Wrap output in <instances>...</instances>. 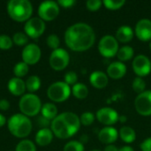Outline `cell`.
Returning a JSON list of instances; mask_svg holds the SVG:
<instances>
[{
	"mask_svg": "<svg viewBox=\"0 0 151 151\" xmlns=\"http://www.w3.org/2000/svg\"><path fill=\"white\" fill-rule=\"evenodd\" d=\"M96 34L86 23H76L65 32V42L73 51L82 52L89 50L95 43Z\"/></svg>",
	"mask_w": 151,
	"mask_h": 151,
	"instance_id": "obj_1",
	"label": "cell"
},
{
	"mask_svg": "<svg viewBox=\"0 0 151 151\" xmlns=\"http://www.w3.org/2000/svg\"><path fill=\"white\" fill-rule=\"evenodd\" d=\"M81 121L79 117L71 111H65L58 115L50 124L53 134L62 140L74 135L80 129Z\"/></svg>",
	"mask_w": 151,
	"mask_h": 151,
	"instance_id": "obj_2",
	"label": "cell"
},
{
	"mask_svg": "<svg viewBox=\"0 0 151 151\" xmlns=\"http://www.w3.org/2000/svg\"><path fill=\"white\" fill-rule=\"evenodd\" d=\"M9 132L16 138L25 139L27 137L33 128V124L30 119L22 113H17L10 117L7 120Z\"/></svg>",
	"mask_w": 151,
	"mask_h": 151,
	"instance_id": "obj_3",
	"label": "cell"
},
{
	"mask_svg": "<svg viewBox=\"0 0 151 151\" xmlns=\"http://www.w3.org/2000/svg\"><path fill=\"white\" fill-rule=\"evenodd\" d=\"M6 10L10 18L17 22L27 21L33 14V5L28 0H11Z\"/></svg>",
	"mask_w": 151,
	"mask_h": 151,
	"instance_id": "obj_4",
	"label": "cell"
},
{
	"mask_svg": "<svg viewBox=\"0 0 151 151\" xmlns=\"http://www.w3.org/2000/svg\"><path fill=\"white\" fill-rule=\"evenodd\" d=\"M42 102L35 94L27 93L22 96L19 102V108L20 112L30 118L38 115L42 110Z\"/></svg>",
	"mask_w": 151,
	"mask_h": 151,
	"instance_id": "obj_5",
	"label": "cell"
},
{
	"mask_svg": "<svg viewBox=\"0 0 151 151\" xmlns=\"http://www.w3.org/2000/svg\"><path fill=\"white\" fill-rule=\"evenodd\" d=\"M72 93L69 85L65 81H56L52 83L47 89V96L52 102L62 103L66 101Z\"/></svg>",
	"mask_w": 151,
	"mask_h": 151,
	"instance_id": "obj_6",
	"label": "cell"
},
{
	"mask_svg": "<svg viewBox=\"0 0 151 151\" xmlns=\"http://www.w3.org/2000/svg\"><path fill=\"white\" fill-rule=\"evenodd\" d=\"M119 49V42L113 35H106L99 41L98 50L104 58H113L117 55Z\"/></svg>",
	"mask_w": 151,
	"mask_h": 151,
	"instance_id": "obj_7",
	"label": "cell"
},
{
	"mask_svg": "<svg viewBox=\"0 0 151 151\" xmlns=\"http://www.w3.org/2000/svg\"><path fill=\"white\" fill-rule=\"evenodd\" d=\"M70 62L69 53L62 48H58L54 50L49 59V63L50 67L55 71H62L67 67Z\"/></svg>",
	"mask_w": 151,
	"mask_h": 151,
	"instance_id": "obj_8",
	"label": "cell"
},
{
	"mask_svg": "<svg viewBox=\"0 0 151 151\" xmlns=\"http://www.w3.org/2000/svg\"><path fill=\"white\" fill-rule=\"evenodd\" d=\"M59 5L55 1H44L39 4L38 17L43 21L54 20L59 14Z\"/></svg>",
	"mask_w": 151,
	"mask_h": 151,
	"instance_id": "obj_9",
	"label": "cell"
},
{
	"mask_svg": "<svg viewBox=\"0 0 151 151\" xmlns=\"http://www.w3.org/2000/svg\"><path fill=\"white\" fill-rule=\"evenodd\" d=\"M46 25L45 22L39 17L30 18L27 21L25 22L24 31L28 38L37 39L39 38L45 31Z\"/></svg>",
	"mask_w": 151,
	"mask_h": 151,
	"instance_id": "obj_10",
	"label": "cell"
},
{
	"mask_svg": "<svg viewBox=\"0 0 151 151\" xmlns=\"http://www.w3.org/2000/svg\"><path fill=\"white\" fill-rule=\"evenodd\" d=\"M134 107L142 116H151V91L145 90L144 92L137 95L134 100Z\"/></svg>",
	"mask_w": 151,
	"mask_h": 151,
	"instance_id": "obj_11",
	"label": "cell"
},
{
	"mask_svg": "<svg viewBox=\"0 0 151 151\" xmlns=\"http://www.w3.org/2000/svg\"><path fill=\"white\" fill-rule=\"evenodd\" d=\"M41 49L35 43H27L21 52L22 61L28 65H34L37 64L41 58Z\"/></svg>",
	"mask_w": 151,
	"mask_h": 151,
	"instance_id": "obj_12",
	"label": "cell"
},
{
	"mask_svg": "<svg viewBox=\"0 0 151 151\" xmlns=\"http://www.w3.org/2000/svg\"><path fill=\"white\" fill-rule=\"evenodd\" d=\"M133 70L138 77H144L151 72V62L145 55H138L133 60Z\"/></svg>",
	"mask_w": 151,
	"mask_h": 151,
	"instance_id": "obj_13",
	"label": "cell"
},
{
	"mask_svg": "<svg viewBox=\"0 0 151 151\" xmlns=\"http://www.w3.org/2000/svg\"><path fill=\"white\" fill-rule=\"evenodd\" d=\"M119 113L112 108L104 107L97 111L96 112V119L97 120L105 125V126H112L119 121Z\"/></svg>",
	"mask_w": 151,
	"mask_h": 151,
	"instance_id": "obj_14",
	"label": "cell"
},
{
	"mask_svg": "<svg viewBox=\"0 0 151 151\" xmlns=\"http://www.w3.org/2000/svg\"><path fill=\"white\" fill-rule=\"evenodd\" d=\"M134 33L137 38L142 42H149L151 40V20L149 19H140L136 26Z\"/></svg>",
	"mask_w": 151,
	"mask_h": 151,
	"instance_id": "obj_15",
	"label": "cell"
},
{
	"mask_svg": "<svg viewBox=\"0 0 151 151\" xmlns=\"http://www.w3.org/2000/svg\"><path fill=\"white\" fill-rule=\"evenodd\" d=\"M119 137V132L116 128L111 127H106L101 129L98 133V140L104 144L111 145L117 141Z\"/></svg>",
	"mask_w": 151,
	"mask_h": 151,
	"instance_id": "obj_16",
	"label": "cell"
},
{
	"mask_svg": "<svg viewBox=\"0 0 151 151\" xmlns=\"http://www.w3.org/2000/svg\"><path fill=\"white\" fill-rule=\"evenodd\" d=\"M127 73V66L120 61L112 62L107 67V75L113 80H119Z\"/></svg>",
	"mask_w": 151,
	"mask_h": 151,
	"instance_id": "obj_17",
	"label": "cell"
},
{
	"mask_svg": "<svg viewBox=\"0 0 151 151\" xmlns=\"http://www.w3.org/2000/svg\"><path fill=\"white\" fill-rule=\"evenodd\" d=\"M8 90L9 92L15 96H22L25 95V92L27 90L26 88V83L25 81L20 79V78H12L9 81H8Z\"/></svg>",
	"mask_w": 151,
	"mask_h": 151,
	"instance_id": "obj_18",
	"label": "cell"
},
{
	"mask_svg": "<svg viewBox=\"0 0 151 151\" xmlns=\"http://www.w3.org/2000/svg\"><path fill=\"white\" fill-rule=\"evenodd\" d=\"M53 133L50 128H41L35 134V143L41 147L48 146L53 141Z\"/></svg>",
	"mask_w": 151,
	"mask_h": 151,
	"instance_id": "obj_19",
	"label": "cell"
},
{
	"mask_svg": "<svg viewBox=\"0 0 151 151\" xmlns=\"http://www.w3.org/2000/svg\"><path fill=\"white\" fill-rule=\"evenodd\" d=\"M89 81H90V84L94 88L102 89V88H104L108 85L109 78H108V75L105 74L104 73L100 72V71H96L90 74Z\"/></svg>",
	"mask_w": 151,
	"mask_h": 151,
	"instance_id": "obj_20",
	"label": "cell"
},
{
	"mask_svg": "<svg viewBox=\"0 0 151 151\" xmlns=\"http://www.w3.org/2000/svg\"><path fill=\"white\" fill-rule=\"evenodd\" d=\"M134 37V31L129 26H121L116 32V39L119 42L127 43Z\"/></svg>",
	"mask_w": 151,
	"mask_h": 151,
	"instance_id": "obj_21",
	"label": "cell"
},
{
	"mask_svg": "<svg viewBox=\"0 0 151 151\" xmlns=\"http://www.w3.org/2000/svg\"><path fill=\"white\" fill-rule=\"evenodd\" d=\"M41 113L42 117L52 121L58 116V108L52 103H46L42 106Z\"/></svg>",
	"mask_w": 151,
	"mask_h": 151,
	"instance_id": "obj_22",
	"label": "cell"
},
{
	"mask_svg": "<svg viewBox=\"0 0 151 151\" xmlns=\"http://www.w3.org/2000/svg\"><path fill=\"white\" fill-rule=\"evenodd\" d=\"M119 137L126 143H133L136 139L135 131L130 127H123L119 133Z\"/></svg>",
	"mask_w": 151,
	"mask_h": 151,
	"instance_id": "obj_23",
	"label": "cell"
},
{
	"mask_svg": "<svg viewBox=\"0 0 151 151\" xmlns=\"http://www.w3.org/2000/svg\"><path fill=\"white\" fill-rule=\"evenodd\" d=\"M134 55V49L131 46L125 45L119 49L118 53H117V58H119V60L120 62L123 63L125 61H128V60L132 59Z\"/></svg>",
	"mask_w": 151,
	"mask_h": 151,
	"instance_id": "obj_24",
	"label": "cell"
},
{
	"mask_svg": "<svg viewBox=\"0 0 151 151\" xmlns=\"http://www.w3.org/2000/svg\"><path fill=\"white\" fill-rule=\"evenodd\" d=\"M72 94L77 99H85L88 95V88L84 83H76L72 88Z\"/></svg>",
	"mask_w": 151,
	"mask_h": 151,
	"instance_id": "obj_25",
	"label": "cell"
},
{
	"mask_svg": "<svg viewBox=\"0 0 151 151\" xmlns=\"http://www.w3.org/2000/svg\"><path fill=\"white\" fill-rule=\"evenodd\" d=\"M25 83H26V88H27V90L29 93L34 94L41 87V79L37 75H32V76H30V77H28L27 79V81H25Z\"/></svg>",
	"mask_w": 151,
	"mask_h": 151,
	"instance_id": "obj_26",
	"label": "cell"
},
{
	"mask_svg": "<svg viewBox=\"0 0 151 151\" xmlns=\"http://www.w3.org/2000/svg\"><path fill=\"white\" fill-rule=\"evenodd\" d=\"M28 71H29V65L24 63L23 61L17 63L13 67V73L15 77L20 78V79L26 76L28 73Z\"/></svg>",
	"mask_w": 151,
	"mask_h": 151,
	"instance_id": "obj_27",
	"label": "cell"
},
{
	"mask_svg": "<svg viewBox=\"0 0 151 151\" xmlns=\"http://www.w3.org/2000/svg\"><path fill=\"white\" fill-rule=\"evenodd\" d=\"M15 151H36V147L32 141L23 139L17 144Z\"/></svg>",
	"mask_w": 151,
	"mask_h": 151,
	"instance_id": "obj_28",
	"label": "cell"
},
{
	"mask_svg": "<svg viewBox=\"0 0 151 151\" xmlns=\"http://www.w3.org/2000/svg\"><path fill=\"white\" fill-rule=\"evenodd\" d=\"M13 43L18 46H26L28 42V36L25 34V32H17L12 36Z\"/></svg>",
	"mask_w": 151,
	"mask_h": 151,
	"instance_id": "obj_29",
	"label": "cell"
},
{
	"mask_svg": "<svg viewBox=\"0 0 151 151\" xmlns=\"http://www.w3.org/2000/svg\"><path fill=\"white\" fill-rule=\"evenodd\" d=\"M126 1L125 0H104L103 1V4L105 6V8L111 10V11H115V10H119L121 7H123V5L125 4Z\"/></svg>",
	"mask_w": 151,
	"mask_h": 151,
	"instance_id": "obj_30",
	"label": "cell"
},
{
	"mask_svg": "<svg viewBox=\"0 0 151 151\" xmlns=\"http://www.w3.org/2000/svg\"><path fill=\"white\" fill-rule=\"evenodd\" d=\"M13 45L12 38L7 35H0V50H8Z\"/></svg>",
	"mask_w": 151,
	"mask_h": 151,
	"instance_id": "obj_31",
	"label": "cell"
},
{
	"mask_svg": "<svg viewBox=\"0 0 151 151\" xmlns=\"http://www.w3.org/2000/svg\"><path fill=\"white\" fill-rule=\"evenodd\" d=\"M133 89L134 92H136L138 95L144 92L145 91V88H146V83L144 81V80L141 77H136L132 84Z\"/></svg>",
	"mask_w": 151,
	"mask_h": 151,
	"instance_id": "obj_32",
	"label": "cell"
},
{
	"mask_svg": "<svg viewBox=\"0 0 151 151\" xmlns=\"http://www.w3.org/2000/svg\"><path fill=\"white\" fill-rule=\"evenodd\" d=\"M64 151H84V146L81 142L71 141L64 146Z\"/></svg>",
	"mask_w": 151,
	"mask_h": 151,
	"instance_id": "obj_33",
	"label": "cell"
},
{
	"mask_svg": "<svg viewBox=\"0 0 151 151\" xmlns=\"http://www.w3.org/2000/svg\"><path fill=\"white\" fill-rule=\"evenodd\" d=\"M46 43L53 50H57V49L59 48V45H60L59 37L57 35H55V34H51V35H50L46 38Z\"/></svg>",
	"mask_w": 151,
	"mask_h": 151,
	"instance_id": "obj_34",
	"label": "cell"
},
{
	"mask_svg": "<svg viewBox=\"0 0 151 151\" xmlns=\"http://www.w3.org/2000/svg\"><path fill=\"white\" fill-rule=\"evenodd\" d=\"M94 119H95V116L92 112L90 111H86V112H83L80 118V120H81V124H82L83 126H90L91 124H93L94 122Z\"/></svg>",
	"mask_w": 151,
	"mask_h": 151,
	"instance_id": "obj_35",
	"label": "cell"
},
{
	"mask_svg": "<svg viewBox=\"0 0 151 151\" xmlns=\"http://www.w3.org/2000/svg\"><path fill=\"white\" fill-rule=\"evenodd\" d=\"M65 82L67 85H75L77 83V80H78V75L76 73L74 72H68L65 74Z\"/></svg>",
	"mask_w": 151,
	"mask_h": 151,
	"instance_id": "obj_36",
	"label": "cell"
},
{
	"mask_svg": "<svg viewBox=\"0 0 151 151\" xmlns=\"http://www.w3.org/2000/svg\"><path fill=\"white\" fill-rule=\"evenodd\" d=\"M102 4H103V2L100 0H88L86 3V6H87L88 10H89L91 12H96L100 9Z\"/></svg>",
	"mask_w": 151,
	"mask_h": 151,
	"instance_id": "obj_37",
	"label": "cell"
},
{
	"mask_svg": "<svg viewBox=\"0 0 151 151\" xmlns=\"http://www.w3.org/2000/svg\"><path fill=\"white\" fill-rule=\"evenodd\" d=\"M37 123H38V126L41 127L42 128H48V127L50 126L51 121L42 116H40L37 119Z\"/></svg>",
	"mask_w": 151,
	"mask_h": 151,
	"instance_id": "obj_38",
	"label": "cell"
},
{
	"mask_svg": "<svg viewBox=\"0 0 151 151\" xmlns=\"http://www.w3.org/2000/svg\"><path fill=\"white\" fill-rule=\"evenodd\" d=\"M57 3L58 4L59 6H61L63 8H71L73 5L75 4L74 0H59Z\"/></svg>",
	"mask_w": 151,
	"mask_h": 151,
	"instance_id": "obj_39",
	"label": "cell"
},
{
	"mask_svg": "<svg viewBox=\"0 0 151 151\" xmlns=\"http://www.w3.org/2000/svg\"><path fill=\"white\" fill-rule=\"evenodd\" d=\"M141 150L142 151H151V137L144 140L141 143Z\"/></svg>",
	"mask_w": 151,
	"mask_h": 151,
	"instance_id": "obj_40",
	"label": "cell"
},
{
	"mask_svg": "<svg viewBox=\"0 0 151 151\" xmlns=\"http://www.w3.org/2000/svg\"><path fill=\"white\" fill-rule=\"evenodd\" d=\"M10 108V103L6 99H1L0 100V110L3 111H8Z\"/></svg>",
	"mask_w": 151,
	"mask_h": 151,
	"instance_id": "obj_41",
	"label": "cell"
},
{
	"mask_svg": "<svg viewBox=\"0 0 151 151\" xmlns=\"http://www.w3.org/2000/svg\"><path fill=\"white\" fill-rule=\"evenodd\" d=\"M104 151H119V149L115 146V145H107L105 148H104Z\"/></svg>",
	"mask_w": 151,
	"mask_h": 151,
	"instance_id": "obj_42",
	"label": "cell"
},
{
	"mask_svg": "<svg viewBox=\"0 0 151 151\" xmlns=\"http://www.w3.org/2000/svg\"><path fill=\"white\" fill-rule=\"evenodd\" d=\"M6 122H7V120H6L5 117H4L3 114L0 113V128L3 127L6 124Z\"/></svg>",
	"mask_w": 151,
	"mask_h": 151,
	"instance_id": "obj_43",
	"label": "cell"
},
{
	"mask_svg": "<svg viewBox=\"0 0 151 151\" xmlns=\"http://www.w3.org/2000/svg\"><path fill=\"white\" fill-rule=\"evenodd\" d=\"M119 151H134V149L132 148V147H130V146H124V147H122V148H120Z\"/></svg>",
	"mask_w": 151,
	"mask_h": 151,
	"instance_id": "obj_44",
	"label": "cell"
},
{
	"mask_svg": "<svg viewBox=\"0 0 151 151\" xmlns=\"http://www.w3.org/2000/svg\"><path fill=\"white\" fill-rule=\"evenodd\" d=\"M119 120H120V122L123 123V122H126V121H127V118H126L125 116H123V117L121 116V117L119 118Z\"/></svg>",
	"mask_w": 151,
	"mask_h": 151,
	"instance_id": "obj_45",
	"label": "cell"
},
{
	"mask_svg": "<svg viewBox=\"0 0 151 151\" xmlns=\"http://www.w3.org/2000/svg\"><path fill=\"white\" fill-rule=\"evenodd\" d=\"M150 50H151V42H150Z\"/></svg>",
	"mask_w": 151,
	"mask_h": 151,
	"instance_id": "obj_46",
	"label": "cell"
},
{
	"mask_svg": "<svg viewBox=\"0 0 151 151\" xmlns=\"http://www.w3.org/2000/svg\"><path fill=\"white\" fill-rule=\"evenodd\" d=\"M92 151H100V150H92Z\"/></svg>",
	"mask_w": 151,
	"mask_h": 151,
	"instance_id": "obj_47",
	"label": "cell"
}]
</instances>
